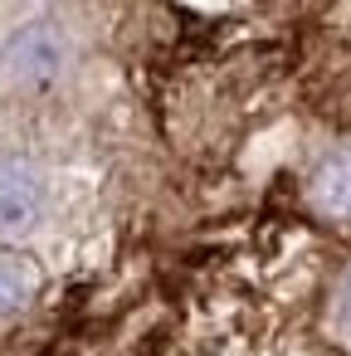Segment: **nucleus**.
<instances>
[{
  "mask_svg": "<svg viewBox=\"0 0 351 356\" xmlns=\"http://www.w3.org/2000/svg\"><path fill=\"white\" fill-rule=\"evenodd\" d=\"M49 205V186L44 171L25 156H6L0 161V239H20L44 220Z\"/></svg>",
  "mask_w": 351,
  "mask_h": 356,
  "instance_id": "nucleus-1",
  "label": "nucleus"
},
{
  "mask_svg": "<svg viewBox=\"0 0 351 356\" xmlns=\"http://www.w3.org/2000/svg\"><path fill=\"white\" fill-rule=\"evenodd\" d=\"M64 35L54 25H25L10 44H6V74L20 83H54L64 74Z\"/></svg>",
  "mask_w": 351,
  "mask_h": 356,
  "instance_id": "nucleus-2",
  "label": "nucleus"
},
{
  "mask_svg": "<svg viewBox=\"0 0 351 356\" xmlns=\"http://www.w3.org/2000/svg\"><path fill=\"white\" fill-rule=\"evenodd\" d=\"M307 200L322 220L351 225V147H336L317 161V171L307 181Z\"/></svg>",
  "mask_w": 351,
  "mask_h": 356,
  "instance_id": "nucleus-3",
  "label": "nucleus"
},
{
  "mask_svg": "<svg viewBox=\"0 0 351 356\" xmlns=\"http://www.w3.org/2000/svg\"><path fill=\"white\" fill-rule=\"evenodd\" d=\"M35 288H40L35 264H30L25 254H15V249H0V317H6V312H20V307L35 298Z\"/></svg>",
  "mask_w": 351,
  "mask_h": 356,
  "instance_id": "nucleus-4",
  "label": "nucleus"
},
{
  "mask_svg": "<svg viewBox=\"0 0 351 356\" xmlns=\"http://www.w3.org/2000/svg\"><path fill=\"white\" fill-rule=\"evenodd\" d=\"M336 332L351 341V268H346V278L336 288Z\"/></svg>",
  "mask_w": 351,
  "mask_h": 356,
  "instance_id": "nucleus-5",
  "label": "nucleus"
}]
</instances>
